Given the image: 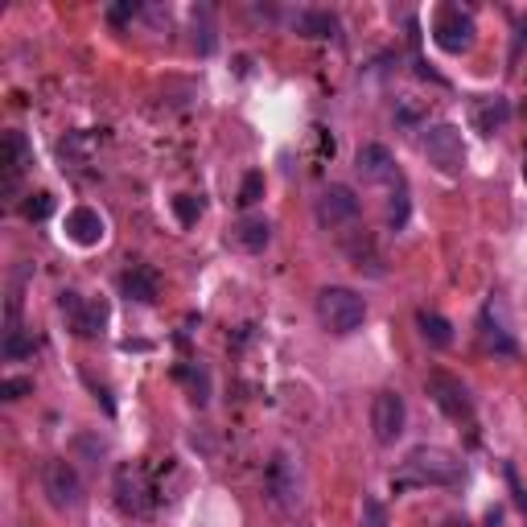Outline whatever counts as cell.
<instances>
[{"instance_id":"6da1fadb","label":"cell","mask_w":527,"mask_h":527,"mask_svg":"<svg viewBox=\"0 0 527 527\" xmlns=\"http://www.w3.org/2000/svg\"><path fill=\"white\" fill-rule=\"evenodd\" d=\"M466 478V466L445 445H416L400 470L392 474V490H425V486H458Z\"/></svg>"},{"instance_id":"7a4b0ae2","label":"cell","mask_w":527,"mask_h":527,"mask_svg":"<svg viewBox=\"0 0 527 527\" xmlns=\"http://www.w3.org/2000/svg\"><path fill=\"white\" fill-rule=\"evenodd\" d=\"M367 318V301L355 293V289H342V285H330L318 293V322L322 330L346 338V334H355Z\"/></svg>"},{"instance_id":"3957f363","label":"cell","mask_w":527,"mask_h":527,"mask_svg":"<svg viewBox=\"0 0 527 527\" xmlns=\"http://www.w3.org/2000/svg\"><path fill=\"white\" fill-rule=\"evenodd\" d=\"M425 157L437 173H445V178H458V173L466 169V140H462V128L453 124H433L425 132Z\"/></svg>"},{"instance_id":"277c9868","label":"cell","mask_w":527,"mask_h":527,"mask_svg":"<svg viewBox=\"0 0 527 527\" xmlns=\"http://www.w3.org/2000/svg\"><path fill=\"white\" fill-rule=\"evenodd\" d=\"M116 503L128 515L153 511L157 490H153V478H149V466L145 462H124V466H116Z\"/></svg>"},{"instance_id":"5b68a950","label":"cell","mask_w":527,"mask_h":527,"mask_svg":"<svg viewBox=\"0 0 527 527\" xmlns=\"http://www.w3.org/2000/svg\"><path fill=\"white\" fill-rule=\"evenodd\" d=\"M58 309L66 313L70 330H75L79 338H95V334H103V326H108V301L103 297H83L75 289H66L58 297Z\"/></svg>"},{"instance_id":"8992f818","label":"cell","mask_w":527,"mask_h":527,"mask_svg":"<svg viewBox=\"0 0 527 527\" xmlns=\"http://www.w3.org/2000/svg\"><path fill=\"white\" fill-rule=\"evenodd\" d=\"M425 388H429L433 404L453 420V425H474V400H470V392H466L462 379H453L445 371H433L425 379Z\"/></svg>"},{"instance_id":"52a82bcc","label":"cell","mask_w":527,"mask_h":527,"mask_svg":"<svg viewBox=\"0 0 527 527\" xmlns=\"http://www.w3.org/2000/svg\"><path fill=\"white\" fill-rule=\"evenodd\" d=\"M474 17H470V9H462V5H445V9H437V17H433V42L445 50V54H466L470 46H474Z\"/></svg>"},{"instance_id":"ba28073f","label":"cell","mask_w":527,"mask_h":527,"mask_svg":"<svg viewBox=\"0 0 527 527\" xmlns=\"http://www.w3.org/2000/svg\"><path fill=\"white\" fill-rule=\"evenodd\" d=\"M408 425V408H404V396L392 392V388H383L375 392L371 400V429H375V441L379 445H392Z\"/></svg>"},{"instance_id":"9c48e42d","label":"cell","mask_w":527,"mask_h":527,"mask_svg":"<svg viewBox=\"0 0 527 527\" xmlns=\"http://www.w3.org/2000/svg\"><path fill=\"white\" fill-rule=\"evenodd\" d=\"M42 486H46V495H50V503H54L58 511H75V507L83 503V482H79L75 466L62 462V458L46 462V470H42Z\"/></svg>"},{"instance_id":"30bf717a","label":"cell","mask_w":527,"mask_h":527,"mask_svg":"<svg viewBox=\"0 0 527 527\" xmlns=\"http://www.w3.org/2000/svg\"><path fill=\"white\" fill-rule=\"evenodd\" d=\"M359 219V198L350 186H330L318 198V223L322 227H350Z\"/></svg>"},{"instance_id":"8fae6325","label":"cell","mask_w":527,"mask_h":527,"mask_svg":"<svg viewBox=\"0 0 527 527\" xmlns=\"http://www.w3.org/2000/svg\"><path fill=\"white\" fill-rule=\"evenodd\" d=\"M355 165H359V173L367 182H379V186H396V182H404L400 178V169H396V157L383 149V145H363L359 149V157H355Z\"/></svg>"},{"instance_id":"7c38bea8","label":"cell","mask_w":527,"mask_h":527,"mask_svg":"<svg viewBox=\"0 0 527 527\" xmlns=\"http://www.w3.org/2000/svg\"><path fill=\"white\" fill-rule=\"evenodd\" d=\"M470 124H474V132H482V136L503 132V128L511 124V103H507L503 95H482V99H474Z\"/></svg>"},{"instance_id":"4fadbf2b","label":"cell","mask_w":527,"mask_h":527,"mask_svg":"<svg viewBox=\"0 0 527 527\" xmlns=\"http://www.w3.org/2000/svg\"><path fill=\"white\" fill-rule=\"evenodd\" d=\"M29 165H33V149H29L25 132H5V198L17 194V182Z\"/></svg>"},{"instance_id":"5bb4252c","label":"cell","mask_w":527,"mask_h":527,"mask_svg":"<svg viewBox=\"0 0 527 527\" xmlns=\"http://www.w3.org/2000/svg\"><path fill=\"white\" fill-rule=\"evenodd\" d=\"M66 235L79 243V248H95V243L108 235V223H103V215L99 210H91V206H75L66 215Z\"/></svg>"},{"instance_id":"9a60e30c","label":"cell","mask_w":527,"mask_h":527,"mask_svg":"<svg viewBox=\"0 0 527 527\" xmlns=\"http://www.w3.org/2000/svg\"><path fill=\"white\" fill-rule=\"evenodd\" d=\"M120 293H124L128 301L153 305V301H157V293H161V280H157V272H153L149 264H132V268L120 276Z\"/></svg>"},{"instance_id":"2e32d148","label":"cell","mask_w":527,"mask_h":527,"mask_svg":"<svg viewBox=\"0 0 527 527\" xmlns=\"http://www.w3.org/2000/svg\"><path fill=\"white\" fill-rule=\"evenodd\" d=\"M482 342H486V350H495V355H515V338H511V330H507V322H503V309H499V301H490L486 309H482Z\"/></svg>"},{"instance_id":"e0dca14e","label":"cell","mask_w":527,"mask_h":527,"mask_svg":"<svg viewBox=\"0 0 527 527\" xmlns=\"http://www.w3.org/2000/svg\"><path fill=\"white\" fill-rule=\"evenodd\" d=\"M268 239H272V223L268 219H256V215L239 219L231 227V243H235V248H243V252H264Z\"/></svg>"},{"instance_id":"ac0fdd59","label":"cell","mask_w":527,"mask_h":527,"mask_svg":"<svg viewBox=\"0 0 527 527\" xmlns=\"http://www.w3.org/2000/svg\"><path fill=\"white\" fill-rule=\"evenodd\" d=\"M293 29L301 33V38H334L338 17L322 13V9H301V13H293Z\"/></svg>"},{"instance_id":"d6986e66","label":"cell","mask_w":527,"mask_h":527,"mask_svg":"<svg viewBox=\"0 0 527 527\" xmlns=\"http://www.w3.org/2000/svg\"><path fill=\"white\" fill-rule=\"evenodd\" d=\"M268 486H272V495H276L280 507H293V503L301 499V495H297V474H293L289 458H276V462H272V470H268Z\"/></svg>"},{"instance_id":"ffe728a7","label":"cell","mask_w":527,"mask_h":527,"mask_svg":"<svg viewBox=\"0 0 527 527\" xmlns=\"http://www.w3.org/2000/svg\"><path fill=\"white\" fill-rule=\"evenodd\" d=\"M416 326H420V334H425V342L437 346V350H445L453 342V326L441 318V313H433V309H420L416 313Z\"/></svg>"},{"instance_id":"44dd1931","label":"cell","mask_w":527,"mask_h":527,"mask_svg":"<svg viewBox=\"0 0 527 527\" xmlns=\"http://www.w3.org/2000/svg\"><path fill=\"white\" fill-rule=\"evenodd\" d=\"M91 149H95V136H83V132H70L62 145H58V153H62V161L66 165H87L91 161Z\"/></svg>"},{"instance_id":"7402d4cb","label":"cell","mask_w":527,"mask_h":527,"mask_svg":"<svg viewBox=\"0 0 527 527\" xmlns=\"http://www.w3.org/2000/svg\"><path fill=\"white\" fill-rule=\"evenodd\" d=\"M29 355H33V338L21 326H9L5 330V359L17 363V359H29Z\"/></svg>"},{"instance_id":"603a6c76","label":"cell","mask_w":527,"mask_h":527,"mask_svg":"<svg viewBox=\"0 0 527 527\" xmlns=\"http://www.w3.org/2000/svg\"><path fill=\"white\" fill-rule=\"evenodd\" d=\"M404 223H408V186L396 182V186H392V202H388V227L400 231Z\"/></svg>"},{"instance_id":"cb8c5ba5","label":"cell","mask_w":527,"mask_h":527,"mask_svg":"<svg viewBox=\"0 0 527 527\" xmlns=\"http://www.w3.org/2000/svg\"><path fill=\"white\" fill-rule=\"evenodd\" d=\"M50 210H54V198H50L46 190H38V194H29V198L21 202V215H25L29 223H42V219H50Z\"/></svg>"},{"instance_id":"d4e9b609","label":"cell","mask_w":527,"mask_h":527,"mask_svg":"<svg viewBox=\"0 0 527 527\" xmlns=\"http://www.w3.org/2000/svg\"><path fill=\"white\" fill-rule=\"evenodd\" d=\"M173 215H178L182 227H194L198 215H202V202L194 194H178V198H173Z\"/></svg>"},{"instance_id":"484cf974","label":"cell","mask_w":527,"mask_h":527,"mask_svg":"<svg viewBox=\"0 0 527 527\" xmlns=\"http://www.w3.org/2000/svg\"><path fill=\"white\" fill-rule=\"evenodd\" d=\"M264 198V173H248L239 186V206H256Z\"/></svg>"},{"instance_id":"4316f807","label":"cell","mask_w":527,"mask_h":527,"mask_svg":"<svg viewBox=\"0 0 527 527\" xmlns=\"http://www.w3.org/2000/svg\"><path fill=\"white\" fill-rule=\"evenodd\" d=\"M359 527H392V523H388V511H383L379 499H363V519H359Z\"/></svg>"},{"instance_id":"83f0119b","label":"cell","mask_w":527,"mask_h":527,"mask_svg":"<svg viewBox=\"0 0 527 527\" xmlns=\"http://www.w3.org/2000/svg\"><path fill=\"white\" fill-rule=\"evenodd\" d=\"M25 392H33V379H5L0 383V396L5 400H21Z\"/></svg>"},{"instance_id":"f1b7e54d","label":"cell","mask_w":527,"mask_h":527,"mask_svg":"<svg viewBox=\"0 0 527 527\" xmlns=\"http://www.w3.org/2000/svg\"><path fill=\"white\" fill-rule=\"evenodd\" d=\"M128 17H136V5H116V9H108V21H128Z\"/></svg>"},{"instance_id":"f546056e","label":"cell","mask_w":527,"mask_h":527,"mask_svg":"<svg viewBox=\"0 0 527 527\" xmlns=\"http://www.w3.org/2000/svg\"><path fill=\"white\" fill-rule=\"evenodd\" d=\"M519 46H527V13H523V21H519Z\"/></svg>"},{"instance_id":"4dcf8cb0","label":"cell","mask_w":527,"mask_h":527,"mask_svg":"<svg viewBox=\"0 0 527 527\" xmlns=\"http://www.w3.org/2000/svg\"><path fill=\"white\" fill-rule=\"evenodd\" d=\"M523 182H527V153H523Z\"/></svg>"}]
</instances>
